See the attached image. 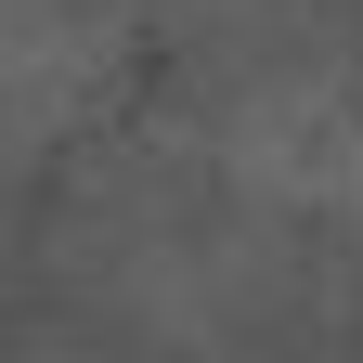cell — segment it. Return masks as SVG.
Instances as JSON below:
<instances>
[{
  "mask_svg": "<svg viewBox=\"0 0 363 363\" xmlns=\"http://www.w3.org/2000/svg\"><path fill=\"white\" fill-rule=\"evenodd\" d=\"M130 52H143V0H0V182L104 130Z\"/></svg>",
  "mask_w": 363,
  "mask_h": 363,
  "instance_id": "1",
  "label": "cell"
},
{
  "mask_svg": "<svg viewBox=\"0 0 363 363\" xmlns=\"http://www.w3.org/2000/svg\"><path fill=\"white\" fill-rule=\"evenodd\" d=\"M26 363H130V350H104V337H39Z\"/></svg>",
  "mask_w": 363,
  "mask_h": 363,
  "instance_id": "2",
  "label": "cell"
}]
</instances>
